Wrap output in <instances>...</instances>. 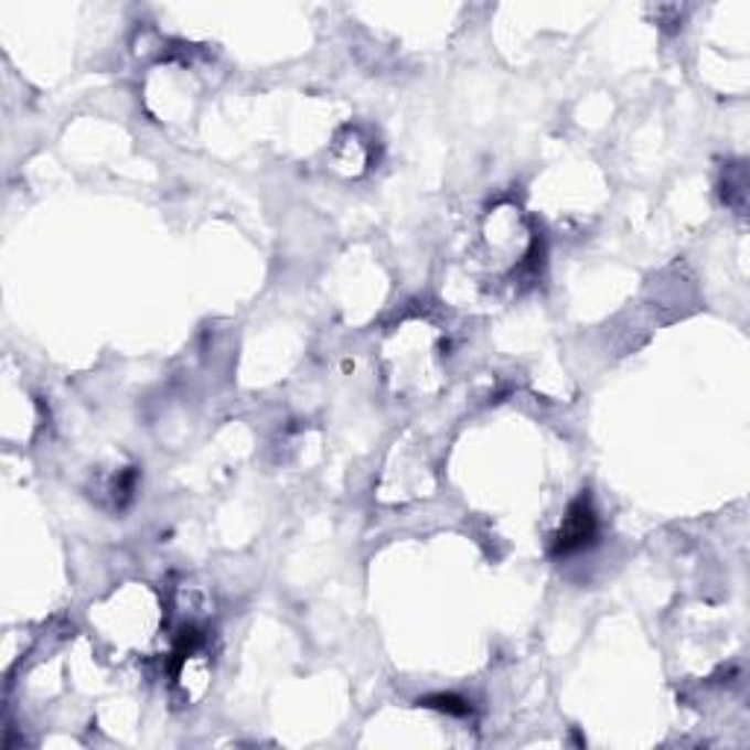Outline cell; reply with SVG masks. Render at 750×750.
<instances>
[{"label":"cell","instance_id":"1","mask_svg":"<svg viewBox=\"0 0 750 750\" xmlns=\"http://www.w3.org/2000/svg\"><path fill=\"white\" fill-rule=\"evenodd\" d=\"M592 537H596V513H592L587 499H578V502L571 504L569 516L562 519V528L560 534H557L555 555L557 557L571 555V551L589 546Z\"/></svg>","mask_w":750,"mask_h":750}]
</instances>
